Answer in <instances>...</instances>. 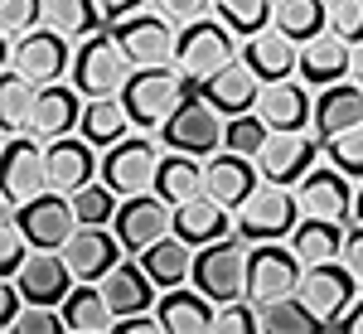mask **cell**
Here are the masks:
<instances>
[{
  "label": "cell",
  "instance_id": "6da1fadb",
  "mask_svg": "<svg viewBox=\"0 0 363 334\" xmlns=\"http://www.w3.org/2000/svg\"><path fill=\"white\" fill-rule=\"evenodd\" d=\"M296 223H301V199L291 184H257L238 208H233V228H238V238L242 243H281V238H291L296 233Z\"/></svg>",
  "mask_w": 363,
  "mask_h": 334
},
{
  "label": "cell",
  "instance_id": "7a4b0ae2",
  "mask_svg": "<svg viewBox=\"0 0 363 334\" xmlns=\"http://www.w3.org/2000/svg\"><path fill=\"white\" fill-rule=\"evenodd\" d=\"M131 58L121 54V44H116V34L107 29H97L92 39H78V54H73V83L83 97H121V87L131 83Z\"/></svg>",
  "mask_w": 363,
  "mask_h": 334
},
{
  "label": "cell",
  "instance_id": "3957f363",
  "mask_svg": "<svg viewBox=\"0 0 363 334\" xmlns=\"http://www.w3.org/2000/svg\"><path fill=\"white\" fill-rule=\"evenodd\" d=\"M73 39L68 34H58L54 25H39L29 29L25 39H5V68H15V73H25L34 87H49V83H63L68 73H73V54L78 49H68Z\"/></svg>",
  "mask_w": 363,
  "mask_h": 334
},
{
  "label": "cell",
  "instance_id": "277c9868",
  "mask_svg": "<svg viewBox=\"0 0 363 334\" xmlns=\"http://www.w3.org/2000/svg\"><path fill=\"white\" fill-rule=\"evenodd\" d=\"M184 97H189V78L174 63L169 68H136L131 83L121 87V102L131 111V126H140V131H155Z\"/></svg>",
  "mask_w": 363,
  "mask_h": 334
},
{
  "label": "cell",
  "instance_id": "5b68a950",
  "mask_svg": "<svg viewBox=\"0 0 363 334\" xmlns=\"http://www.w3.org/2000/svg\"><path fill=\"white\" fill-rule=\"evenodd\" d=\"M199 291L208 301H238L247 296V247L242 238H218V243H203L194 247V272H189Z\"/></svg>",
  "mask_w": 363,
  "mask_h": 334
},
{
  "label": "cell",
  "instance_id": "8992f818",
  "mask_svg": "<svg viewBox=\"0 0 363 334\" xmlns=\"http://www.w3.org/2000/svg\"><path fill=\"white\" fill-rule=\"evenodd\" d=\"M223 121H228L223 111H213L203 97L189 92V97L160 121V145H165V150H184V155L208 160L213 150H223Z\"/></svg>",
  "mask_w": 363,
  "mask_h": 334
},
{
  "label": "cell",
  "instance_id": "52a82bcc",
  "mask_svg": "<svg viewBox=\"0 0 363 334\" xmlns=\"http://www.w3.org/2000/svg\"><path fill=\"white\" fill-rule=\"evenodd\" d=\"M121 54L131 58V68H169L174 49H179V29L169 25L160 10H136L112 25Z\"/></svg>",
  "mask_w": 363,
  "mask_h": 334
},
{
  "label": "cell",
  "instance_id": "ba28073f",
  "mask_svg": "<svg viewBox=\"0 0 363 334\" xmlns=\"http://www.w3.org/2000/svg\"><path fill=\"white\" fill-rule=\"evenodd\" d=\"M238 34L223 25V20H199V25H184L179 29V49H174V68L189 78V83H203L213 78L223 63L238 58Z\"/></svg>",
  "mask_w": 363,
  "mask_h": 334
},
{
  "label": "cell",
  "instance_id": "9c48e42d",
  "mask_svg": "<svg viewBox=\"0 0 363 334\" xmlns=\"http://www.w3.org/2000/svg\"><path fill=\"white\" fill-rule=\"evenodd\" d=\"M160 155H165V145L150 140V131L126 136V140H116V145H107V155H102V179H107L121 199L126 194H145V189L155 184Z\"/></svg>",
  "mask_w": 363,
  "mask_h": 334
},
{
  "label": "cell",
  "instance_id": "30bf717a",
  "mask_svg": "<svg viewBox=\"0 0 363 334\" xmlns=\"http://www.w3.org/2000/svg\"><path fill=\"white\" fill-rule=\"evenodd\" d=\"M301 301H306L330 330H339V320H344V310L359 301V277L344 267V262H310L306 272H301V291H296Z\"/></svg>",
  "mask_w": 363,
  "mask_h": 334
},
{
  "label": "cell",
  "instance_id": "8fae6325",
  "mask_svg": "<svg viewBox=\"0 0 363 334\" xmlns=\"http://www.w3.org/2000/svg\"><path fill=\"white\" fill-rule=\"evenodd\" d=\"M15 218H20V228H25V238H29L34 252H63V243H68L73 228H78L73 199L63 194V189H39L34 199H25V204L15 208Z\"/></svg>",
  "mask_w": 363,
  "mask_h": 334
},
{
  "label": "cell",
  "instance_id": "7c38bea8",
  "mask_svg": "<svg viewBox=\"0 0 363 334\" xmlns=\"http://www.w3.org/2000/svg\"><path fill=\"white\" fill-rule=\"evenodd\" d=\"M301 272L306 262L281 243H252L247 252V301L267 306V301H281V296H296L301 291Z\"/></svg>",
  "mask_w": 363,
  "mask_h": 334
},
{
  "label": "cell",
  "instance_id": "4fadbf2b",
  "mask_svg": "<svg viewBox=\"0 0 363 334\" xmlns=\"http://www.w3.org/2000/svg\"><path fill=\"white\" fill-rule=\"evenodd\" d=\"M116 238H121V247L126 252H145L150 243H160L165 233H174V204L155 194V189H145V194H126L121 199V208H116Z\"/></svg>",
  "mask_w": 363,
  "mask_h": 334
},
{
  "label": "cell",
  "instance_id": "5bb4252c",
  "mask_svg": "<svg viewBox=\"0 0 363 334\" xmlns=\"http://www.w3.org/2000/svg\"><path fill=\"white\" fill-rule=\"evenodd\" d=\"M121 252L126 247H121L116 228H107V223H78L73 238L63 243V257L73 267V281H102L121 262Z\"/></svg>",
  "mask_w": 363,
  "mask_h": 334
},
{
  "label": "cell",
  "instance_id": "9a60e30c",
  "mask_svg": "<svg viewBox=\"0 0 363 334\" xmlns=\"http://www.w3.org/2000/svg\"><path fill=\"white\" fill-rule=\"evenodd\" d=\"M83 107L87 97L78 92V83L68 78V83H49L39 87V97H34V111H29V126L39 140H58V136H73L78 126H83Z\"/></svg>",
  "mask_w": 363,
  "mask_h": 334
},
{
  "label": "cell",
  "instance_id": "2e32d148",
  "mask_svg": "<svg viewBox=\"0 0 363 334\" xmlns=\"http://www.w3.org/2000/svg\"><path fill=\"white\" fill-rule=\"evenodd\" d=\"M44 160H49V189H63V194H78L83 184H92V179L102 174L97 145L87 136L44 140Z\"/></svg>",
  "mask_w": 363,
  "mask_h": 334
},
{
  "label": "cell",
  "instance_id": "e0dca14e",
  "mask_svg": "<svg viewBox=\"0 0 363 334\" xmlns=\"http://www.w3.org/2000/svg\"><path fill=\"white\" fill-rule=\"evenodd\" d=\"M325 140H310L306 131H272L257 165H262V179L272 184H301L306 169H315V155H320Z\"/></svg>",
  "mask_w": 363,
  "mask_h": 334
},
{
  "label": "cell",
  "instance_id": "ac0fdd59",
  "mask_svg": "<svg viewBox=\"0 0 363 334\" xmlns=\"http://www.w3.org/2000/svg\"><path fill=\"white\" fill-rule=\"evenodd\" d=\"M296 199H301V218H330L344 223L354 213V184L339 165L330 169H306V179L296 184Z\"/></svg>",
  "mask_w": 363,
  "mask_h": 334
},
{
  "label": "cell",
  "instance_id": "d6986e66",
  "mask_svg": "<svg viewBox=\"0 0 363 334\" xmlns=\"http://www.w3.org/2000/svg\"><path fill=\"white\" fill-rule=\"evenodd\" d=\"M49 189V160H44V140L34 131H15L5 136V194L10 199H34Z\"/></svg>",
  "mask_w": 363,
  "mask_h": 334
},
{
  "label": "cell",
  "instance_id": "ffe728a7",
  "mask_svg": "<svg viewBox=\"0 0 363 334\" xmlns=\"http://www.w3.org/2000/svg\"><path fill=\"white\" fill-rule=\"evenodd\" d=\"M262 184V165L252 155H238V150H213L203 160V194H213L218 204L238 208L242 199Z\"/></svg>",
  "mask_w": 363,
  "mask_h": 334
},
{
  "label": "cell",
  "instance_id": "44dd1931",
  "mask_svg": "<svg viewBox=\"0 0 363 334\" xmlns=\"http://www.w3.org/2000/svg\"><path fill=\"white\" fill-rule=\"evenodd\" d=\"M252 111H257L272 131H306V126H315V97H310L306 83H296V78L262 83V97H257Z\"/></svg>",
  "mask_w": 363,
  "mask_h": 334
},
{
  "label": "cell",
  "instance_id": "7402d4cb",
  "mask_svg": "<svg viewBox=\"0 0 363 334\" xmlns=\"http://www.w3.org/2000/svg\"><path fill=\"white\" fill-rule=\"evenodd\" d=\"M165 334H213L218 330V301H208L199 286H169L155 301Z\"/></svg>",
  "mask_w": 363,
  "mask_h": 334
},
{
  "label": "cell",
  "instance_id": "603a6c76",
  "mask_svg": "<svg viewBox=\"0 0 363 334\" xmlns=\"http://www.w3.org/2000/svg\"><path fill=\"white\" fill-rule=\"evenodd\" d=\"M199 87H203L199 97H203L213 111H223V116H242V111H252V107H257V97H262V78L252 73L242 58L223 63L213 78H203Z\"/></svg>",
  "mask_w": 363,
  "mask_h": 334
},
{
  "label": "cell",
  "instance_id": "cb8c5ba5",
  "mask_svg": "<svg viewBox=\"0 0 363 334\" xmlns=\"http://www.w3.org/2000/svg\"><path fill=\"white\" fill-rule=\"evenodd\" d=\"M349 54H354V44L349 39H339L335 29H325V34H315L301 44V83L310 87H330V83H344L349 78Z\"/></svg>",
  "mask_w": 363,
  "mask_h": 334
},
{
  "label": "cell",
  "instance_id": "d4e9b609",
  "mask_svg": "<svg viewBox=\"0 0 363 334\" xmlns=\"http://www.w3.org/2000/svg\"><path fill=\"white\" fill-rule=\"evenodd\" d=\"M242 63H247L262 83H281V78H296V68H301V44L286 39L281 29H262V34H252L247 44H242Z\"/></svg>",
  "mask_w": 363,
  "mask_h": 334
},
{
  "label": "cell",
  "instance_id": "484cf974",
  "mask_svg": "<svg viewBox=\"0 0 363 334\" xmlns=\"http://www.w3.org/2000/svg\"><path fill=\"white\" fill-rule=\"evenodd\" d=\"M20 281V291H25V301H39V306H58L73 286V267H68V257L63 252H34L25 257V267L15 272Z\"/></svg>",
  "mask_w": 363,
  "mask_h": 334
},
{
  "label": "cell",
  "instance_id": "4316f807",
  "mask_svg": "<svg viewBox=\"0 0 363 334\" xmlns=\"http://www.w3.org/2000/svg\"><path fill=\"white\" fill-rule=\"evenodd\" d=\"M228 228H233V208L218 204L213 194H194V199H184V204H174V233L189 247L218 243V238H228Z\"/></svg>",
  "mask_w": 363,
  "mask_h": 334
},
{
  "label": "cell",
  "instance_id": "83f0119b",
  "mask_svg": "<svg viewBox=\"0 0 363 334\" xmlns=\"http://www.w3.org/2000/svg\"><path fill=\"white\" fill-rule=\"evenodd\" d=\"M354 126H363V83H354V78L330 83L315 97V136L330 140L339 131H354Z\"/></svg>",
  "mask_w": 363,
  "mask_h": 334
},
{
  "label": "cell",
  "instance_id": "f1b7e54d",
  "mask_svg": "<svg viewBox=\"0 0 363 334\" xmlns=\"http://www.w3.org/2000/svg\"><path fill=\"white\" fill-rule=\"evenodd\" d=\"M97 286H102V296L112 301L116 315H136V310L155 306V277L145 272V262H126V257H121Z\"/></svg>",
  "mask_w": 363,
  "mask_h": 334
},
{
  "label": "cell",
  "instance_id": "f546056e",
  "mask_svg": "<svg viewBox=\"0 0 363 334\" xmlns=\"http://www.w3.org/2000/svg\"><path fill=\"white\" fill-rule=\"evenodd\" d=\"M58 310H63V320H68V330H73V334H107L116 325V310H112V301L102 296L97 281L73 286V291L58 301Z\"/></svg>",
  "mask_w": 363,
  "mask_h": 334
},
{
  "label": "cell",
  "instance_id": "4dcf8cb0",
  "mask_svg": "<svg viewBox=\"0 0 363 334\" xmlns=\"http://www.w3.org/2000/svg\"><path fill=\"white\" fill-rule=\"evenodd\" d=\"M155 194L165 204H184V199L203 194V165L199 155H184V150H165L160 155V169H155Z\"/></svg>",
  "mask_w": 363,
  "mask_h": 334
},
{
  "label": "cell",
  "instance_id": "1f68e13d",
  "mask_svg": "<svg viewBox=\"0 0 363 334\" xmlns=\"http://www.w3.org/2000/svg\"><path fill=\"white\" fill-rule=\"evenodd\" d=\"M140 262H145V272L155 277V286H184L189 272H194V247L179 238V233H165L160 243H150V247L140 252Z\"/></svg>",
  "mask_w": 363,
  "mask_h": 334
},
{
  "label": "cell",
  "instance_id": "d6a6232c",
  "mask_svg": "<svg viewBox=\"0 0 363 334\" xmlns=\"http://www.w3.org/2000/svg\"><path fill=\"white\" fill-rule=\"evenodd\" d=\"M126 131H131V111L121 97H87L78 136H87L92 145H116V140H126Z\"/></svg>",
  "mask_w": 363,
  "mask_h": 334
},
{
  "label": "cell",
  "instance_id": "836d02e7",
  "mask_svg": "<svg viewBox=\"0 0 363 334\" xmlns=\"http://www.w3.org/2000/svg\"><path fill=\"white\" fill-rule=\"evenodd\" d=\"M272 29H281V34L296 39V44H306V39H315V34L330 29V0H277Z\"/></svg>",
  "mask_w": 363,
  "mask_h": 334
},
{
  "label": "cell",
  "instance_id": "e575fe53",
  "mask_svg": "<svg viewBox=\"0 0 363 334\" xmlns=\"http://www.w3.org/2000/svg\"><path fill=\"white\" fill-rule=\"evenodd\" d=\"M291 252L301 262H335L344 252V223H330V218H301L296 233H291Z\"/></svg>",
  "mask_w": 363,
  "mask_h": 334
},
{
  "label": "cell",
  "instance_id": "d590c367",
  "mask_svg": "<svg viewBox=\"0 0 363 334\" xmlns=\"http://www.w3.org/2000/svg\"><path fill=\"white\" fill-rule=\"evenodd\" d=\"M102 5L97 0H44V25H54L68 39H92L102 29Z\"/></svg>",
  "mask_w": 363,
  "mask_h": 334
},
{
  "label": "cell",
  "instance_id": "8d00e7d4",
  "mask_svg": "<svg viewBox=\"0 0 363 334\" xmlns=\"http://www.w3.org/2000/svg\"><path fill=\"white\" fill-rule=\"evenodd\" d=\"M34 97H39V87L29 83L25 73L0 68V121H5V136H15V131H25V126H29Z\"/></svg>",
  "mask_w": 363,
  "mask_h": 334
},
{
  "label": "cell",
  "instance_id": "74e56055",
  "mask_svg": "<svg viewBox=\"0 0 363 334\" xmlns=\"http://www.w3.org/2000/svg\"><path fill=\"white\" fill-rule=\"evenodd\" d=\"M262 310V330H272V334H315V330H330L315 310L301 301V296H281V301H267V306H257Z\"/></svg>",
  "mask_w": 363,
  "mask_h": 334
},
{
  "label": "cell",
  "instance_id": "f35d334b",
  "mask_svg": "<svg viewBox=\"0 0 363 334\" xmlns=\"http://www.w3.org/2000/svg\"><path fill=\"white\" fill-rule=\"evenodd\" d=\"M272 10H277L272 0H213V15L242 39H252V34H262L272 25Z\"/></svg>",
  "mask_w": 363,
  "mask_h": 334
},
{
  "label": "cell",
  "instance_id": "ab89813d",
  "mask_svg": "<svg viewBox=\"0 0 363 334\" xmlns=\"http://www.w3.org/2000/svg\"><path fill=\"white\" fill-rule=\"evenodd\" d=\"M272 136V126L257 116V111H242V116H228L223 121V150H238V155H262V145Z\"/></svg>",
  "mask_w": 363,
  "mask_h": 334
},
{
  "label": "cell",
  "instance_id": "60d3db41",
  "mask_svg": "<svg viewBox=\"0 0 363 334\" xmlns=\"http://www.w3.org/2000/svg\"><path fill=\"white\" fill-rule=\"evenodd\" d=\"M73 199V213H78V223H112L116 218V208H121V194H116L112 184L102 179H92V184H83L78 194H68Z\"/></svg>",
  "mask_w": 363,
  "mask_h": 334
},
{
  "label": "cell",
  "instance_id": "b9f144b4",
  "mask_svg": "<svg viewBox=\"0 0 363 334\" xmlns=\"http://www.w3.org/2000/svg\"><path fill=\"white\" fill-rule=\"evenodd\" d=\"M44 25V0H0V34L15 44L29 29Z\"/></svg>",
  "mask_w": 363,
  "mask_h": 334
},
{
  "label": "cell",
  "instance_id": "7bdbcfd3",
  "mask_svg": "<svg viewBox=\"0 0 363 334\" xmlns=\"http://www.w3.org/2000/svg\"><path fill=\"white\" fill-rule=\"evenodd\" d=\"M325 155H330V165H339L349 179H363V126L330 136L325 140Z\"/></svg>",
  "mask_w": 363,
  "mask_h": 334
},
{
  "label": "cell",
  "instance_id": "ee69618b",
  "mask_svg": "<svg viewBox=\"0 0 363 334\" xmlns=\"http://www.w3.org/2000/svg\"><path fill=\"white\" fill-rule=\"evenodd\" d=\"M68 330V320H63V310L58 306H39V301H29L20 310V320L10 325V334H63Z\"/></svg>",
  "mask_w": 363,
  "mask_h": 334
},
{
  "label": "cell",
  "instance_id": "f6af8a7d",
  "mask_svg": "<svg viewBox=\"0 0 363 334\" xmlns=\"http://www.w3.org/2000/svg\"><path fill=\"white\" fill-rule=\"evenodd\" d=\"M218 330L223 334H257L262 330V310H257V301H247V296L223 301V306H218Z\"/></svg>",
  "mask_w": 363,
  "mask_h": 334
},
{
  "label": "cell",
  "instance_id": "bcb514c9",
  "mask_svg": "<svg viewBox=\"0 0 363 334\" xmlns=\"http://www.w3.org/2000/svg\"><path fill=\"white\" fill-rule=\"evenodd\" d=\"M330 29L339 39L359 44L363 39V0H330Z\"/></svg>",
  "mask_w": 363,
  "mask_h": 334
},
{
  "label": "cell",
  "instance_id": "7dc6e473",
  "mask_svg": "<svg viewBox=\"0 0 363 334\" xmlns=\"http://www.w3.org/2000/svg\"><path fill=\"white\" fill-rule=\"evenodd\" d=\"M155 10H160L174 29H184V25H199V20L213 15V0H155Z\"/></svg>",
  "mask_w": 363,
  "mask_h": 334
},
{
  "label": "cell",
  "instance_id": "c3c4849f",
  "mask_svg": "<svg viewBox=\"0 0 363 334\" xmlns=\"http://www.w3.org/2000/svg\"><path fill=\"white\" fill-rule=\"evenodd\" d=\"M29 301H25V291H20V281L15 277H5V286H0V325L10 330L15 320H20V310H25Z\"/></svg>",
  "mask_w": 363,
  "mask_h": 334
},
{
  "label": "cell",
  "instance_id": "681fc988",
  "mask_svg": "<svg viewBox=\"0 0 363 334\" xmlns=\"http://www.w3.org/2000/svg\"><path fill=\"white\" fill-rule=\"evenodd\" d=\"M339 262H344L363 286V223L359 228H344V252H339Z\"/></svg>",
  "mask_w": 363,
  "mask_h": 334
},
{
  "label": "cell",
  "instance_id": "f907efd6",
  "mask_svg": "<svg viewBox=\"0 0 363 334\" xmlns=\"http://www.w3.org/2000/svg\"><path fill=\"white\" fill-rule=\"evenodd\" d=\"M116 334H155V330H165L160 325V315H150V310H136V315H116Z\"/></svg>",
  "mask_w": 363,
  "mask_h": 334
},
{
  "label": "cell",
  "instance_id": "816d5d0a",
  "mask_svg": "<svg viewBox=\"0 0 363 334\" xmlns=\"http://www.w3.org/2000/svg\"><path fill=\"white\" fill-rule=\"evenodd\" d=\"M97 5H102L107 25H116V20H126V15H136V10H145V0H97Z\"/></svg>",
  "mask_w": 363,
  "mask_h": 334
},
{
  "label": "cell",
  "instance_id": "f5cc1de1",
  "mask_svg": "<svg viewBox=\"0 0 363 334\" xmlns=\"http://www.w3.org/2000/svg\"><path fill=\"white\" fill-rule=\"evenodd\" d=\"M339 330H349V334H363V296L354 301V306L344 310V320H339Z\"/></svg>",
  "mask_w": 363,
  "mask_h": 334
},
{
  "label": "cell",
  "instance_id": "db71d44e",
  "mask_svg": "<svg viewBox=\"0 0 363 334\" xmlns=\"http://www.w3.org/2000/svg\"><path fill=\"white\" fill-rule=\"evenodd\" d=\"M349 78H354V83H363V39L354 44V54H349Z\"/></svg>",
  "mask_w": 363,
  "mask_h": 334
},
{
  "label": "cell",
  "instance_id": "11a10c76",
  "mask_svg": "<svg viewBox=\"0 0 363 334\" xmlns=\"http://www.w3.org/2000/svg\"><path fill=\"white\" fill-rule=\"evenodd\" d=\"M354 218L363 223V184H359V194H354Z\"/></svg>",
  "mask_w": 363,
  "mask_h": 334
}]
</instances>
